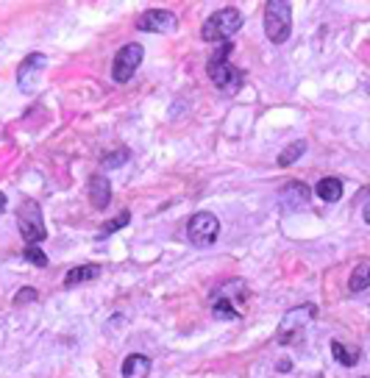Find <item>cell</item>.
Instances as JSON below:
<instances>
[{
    "mask_svg": "<svg viewBox=\"0 0 370 378\" xmlns=\"http://www.w3.org/2000/svg\"><path fill=\"white\" fill-rule=\"evenodd\" d=\"M367 287H370V259H362V262L353 267L351 278H348V289H351V292H362V289H367Z\"/></svg>",
    "mask_w": 370,
    "mask_h": 378,
    "instance_id": "15",
    "label": "cell"
},
{
    "mask_svg": "<svg viewBox=\"0 0 370 378\" xmlns=\"http://www.w3.org/2000/svg\"><path fill=\"white\" fill-rule=\"evenodd\" d=\"M128 156H131V153H128L125 147H117L114 153H109V156L103 159V167H109V170H114V167H123V164L128 161Z\"/></svg>",
    "mask_w": 370,
    "mask_h": 378,
    "instance_id": "20",
    "label": "cell"
},
{
    "mask_svg": "<svg viewBox=\"0 0 370 378\" xmlns=\"http://www.w3.org/2000/svg\"><path fill=\"white\" fill-rule=\"evenodd\" d=\"M362 217H364V223H367V226H370V201H367V204H364V209H362Z\"/></svg>",
    "mask_w": 370,
    "mask_h": 378,
    "instance_id": "23",
    "label": "cell"
},
{
    "mask_svg": "<svg viewBox=\"0 0 370 378\" xmlns=\"http://www.w3.org/2000/svg\"><path fill=\"white\" fill-rule=\"evenodd\" d=\"M100 276V267L98 264H81V267H73L67 276H64V287H76V284H84V281H95Z\"/></svg>",
    "mask_w": 370,
    "mask_h": 378,
    "instance_id": "14",
    "label": "cell"
},
{
    "mask_svg": "<svg viewBox=\"0 0 370 378\" xmlns=\"http://www.w3.org/2000/svg\"><path fill=\"white\" fill-rule=\"evenodd\" d=\"M3 212H6V195L0 192V215H3Z\"/></svg>",
    "mask_w": 370,
    "mask_h": 378,
    "instance_id": "24",
    "label": "cell"
},
{
    "mask_svg": "<svg viewBox=\"0 0 370 378\" xmlns=\"http://www.w3.org/2000/svg\"><path fill=\"white\" fill-rule=\"evenodd\" d=\"M120 372H123V378H145V375L150 372V359L142 356V353H131V356L123 361Z\"/></svg>",
    "mask_w": 370,
    "mask_h": 378,
    "instance_id": "12",
    "label": "cell"
},
{
    "mask_svg": "<svg viewBox=\"0 0 370 378\" xmlns=\"http://www.w3.org/2000/svg\"><path fill=\"white\" fill-rule=\"evenodd\" d=\"M220 237V220L212 212H198L190 217L187 223V240L195 248H209L215 245V240Z\"/></svg>",
    "mask_w": 370,
    "mask_h": 378,
    "instance_id": "5",
    "label": "cell"
},
{
    "mask_svg": "<svg viewBox=\"0 0 370 378\" xmlns=\"http://www.w3.org/2000/svg\"><path fill=\"white\" fill-rule=\"evenodd\" d=\"M23 259L31 262V264H37V267H48V256H45V251L39 245H26Z\"/></svg>",
    "mask_w": 370,
    "mask_h": 378,
    "instance_id": "19",
    "label": "cell"
},
{
    "mask_svg": "<svg viewBox=\"0 0 370 378\" xmlns=\"http://www.w3.org/2000/svg\"><path fill=\"white\" fill-rule=\"evenodd\" d=\"M17 220H20V234L26 240V245H37V242H42L48 237L45 223H42V212H39L37 201H26Z\"/></svg>",
    "mask_w": 370,
    "mask_h": 378,
    "instance_id": "7",
    "label": "cell"
},
{
    "mask_svg": "<svg viewBox=\"0 0 370 378\" xmlns=\"http://www.w3.org/2000/svg\"><path fill=\"white\" fill-rule=\"evenodd\" d=\"M315 192H317V198H320V201H326V204H337V201L342 198V181H340V178H334V175L320 178V181H317V186H315Z\"/></svg>",
    "mask_w": 370,
    "mask_h": 378,
    "instance_id": "13",
    "label": "cell"
},
{
    "mask_svg": "<svg viewBox=\"0 0 370 378\" xmlns=\"http://www.w3.org/2000/svg\"><path fill=\"white\" fill-rule=\"evenodd\" d=\"M367 95H370V84H367Z\"/></svg>",
    "mask_w": 370,
    "mask_h": 378,
    "instance_id": "25",
    "label": "cell"
},
{
    "mask_svg": "<svg viewBox=\"0 0 370 378\" xmlns=\"http://www.w3.org/2000/svg\"><path fill=\"white\" fill-rule=\"evenodd\" d=\"M45 64H48V59H45L42 53H28V56L23 59V64H20V70H17V87H20V92L34 95V92L39 89Z\"/></svg>",
    "mask_w": 370,
    "mask_h": 378,
    "instance_id": "8",
    "label": "cell"
},
{
    "mask_svg": "<svg viewBox=\"0 0 370 378\" xmlns=\"http://www.w3.org/2000/svg\"><path fill=\"white\" fill-rule=\"evenodd\" d=\"M212 312H215V317H218V320H240V312L234 309V303H231V300H229L226 295L215 300Z\"/></svg>",
    "mask_w": 370,
    "mask_h": 378,
    "instance_id": "18",
    "label": "cell"
},
{
    "mask_svg": "<svg viewBox=\"0 0 370 378\" xmlns=\"http://www.w3.org/2000/svg\"><path fill=\"white\" fill-rule=\"evenodd\" d=\"M331 353H334V359H337L340 364H345V367H353V364L359 361V350L345 348L340 339H334V342H331Z\"/></svg>",
    "mask_w": 370,
    "mask_h": 378,
    "instance_id": "17",
    "label": "cell"
},
{
    "mask_svg": "<svg viewBox=\"0 0 370 378\" xmlns=\"http://www.w3.org/2000/svg\"><path fill=\"white\" fill-rule=\"evenodd\" d=\"M136 28L145 34H173L178 28V17L167 9H150V12L139 15Z\"/></svg>",
    "mask_w": 370,
    "mask_h": 378,
    "instance_id": "9",
    "label": "cell"
},
{
    "mask_svg": "<svg viewBox=\"0 0 370 378\" xmlns=\"http://www.w3.org/2000/svg\"><path fill=\"white\" fill-rule=\"evenodd\" d=\"M240 28H243V12L234 9V6H229V9L215 12V15L204 23L201 37H204V42H220V45H223V42H229V37H234Z\"/></svg>",
    "mask_w": 370,
    "mask_h": 378,
    "instance_id": "3",
    "label": "cell"
},
{
    "mask_svg": "<svg viewBox=\"0 0 370 378\" xmlns=\"http://www.w3.org/2000/svg\"><path fill=\"white\" fill-rule=\"evenodd\" d=\"M231 51H234L231 42H223L220 51H215L212 59L206 62V73H209L212 84H215L218 89H223L226 95H234V92L243 87V73L229 62Z\"/></svg>",
    "mask_w": 370,
    "mask_h": 378,
    "instance_id": "1",
    "label": "cell"
},
{
    "mask_svg": "<svg viewBox=\"0 0 370 378\" xmlns=\"http://www.w3.org/2000/svg\"><path fill=\"white\" fill-rule=\"evenodd\" d=\"M89 201L95 209H106L112 201V181L106 175H92L89 178Z\"/></svg>",
    "mask_w": 370,
    "mask_h": 378,
    "instance_id": "11",
    "label": "cell"
},
{
    "mask_svg": "<svg viewBox=\"0 0 370 378\" xmlns=\"http://www.w3.org/2000/svg\"><path fill=\"white\" fill-rule=\"evenodd\" d=\"M31 300H37V289H34V287H26L23 292L15 295V303H17V306H20V303H31Z\"/></svg>",
    "mask_w": 370,
    "mask_h": 378,
    "instance_id": "22",
    "label": "cell"
},
{
    "mask_svg": "<svg viewBox=\"0 0 370 378\" xmlns=\"http://www.w3.org/2000/svg\"><path fill=\"white\" fill-rule=\"evenodd\" d=\"M142 56H145L142 45H136V42L123 45V48L117 51L114 62H112V78H114L117 84L131 81V78H134V73H136V67L142 64Z\"/></svg>",
    "mask_w": 370,
    "mask_h": 378,
    "instance_id": "6",
    "label": "cell"
},
{
    "mask_svg": "<svg viewBox=\"0 0 370 378\" xmlns=\"http://www.w3.org/2000/svg\"><path fill=\"white\" fill-rule=\"evenodd\" d=\"M265 34L273 45H284L292 34V6L287 0H267L265 3Z\"/></svg>",
    "mask_w": 370,
    "mask_h": 378,
    "instance_id": "2",
    "label": "cell"
},
{
    "mask_svg": "<svg viewBox=\"0 0 370 378\" xmlns=\"http://www.w3.org/2000/svg\"><path fill=\"white\" fill-rule=\"evenodd\" d=\"M317 317V306L315 303H303V306H295L292 312L284 314V320L279 323L276 328V342L279 345H292L301 339V334L306 331V325Z\"/></svg>",
    "mask_w": 370,
    "mask_h": 378,
    "instance_id": "4",
    "label": "cell"
},
{
    "mask_svg": "<svg viewBox=\"0 0 370 378\" xmlns=\"http://www.w3.org/2000/svg\"><path fill=\"white\" fill-rule=\"evenodd\" d=\"M128 220H131V212H120L112 223H106L103 226V231H100V237H106V234H114V231H120V228H125L128 226Z\"/></svg>",
    "mask_w": 370,
    "mask_h": 378,
    "instance_id": "21",
    "label": "cell"
},
{
    "mask_svg": "<svg viewBox=\"0 0 370 378\" xmlns=\"http://www.w3.org/2000/svg\"><path fill=\"white\" fill-rule=\"evenodd\" d=\"M306 153V142L303 139H298V142H292V145H287L284 150H281V156H279V167H292L301 156Z\"/></svg>",
    "mask_w": 370,
    "mask_h": 378,
    "instance_id": "16",
    "label": "cell"
},
{
    "mask_svg": "<svg viewBox=\"0 0 370 378\" xmlns=\"http://www.w3.org/2000/svg\"><path fill=\"white\" fill-rule=\"evenodd\" d=\"M309 198H312L309 186H306V183H301V181H290L287 186H281V189H279V201H281V206H284V209H290V212L303 209V206L309 204Z\"/></svg>",
    "mask_w": 370,
    "mask_h": 378,
    "instance_id": "10",
    "label": "cell"
}]
</instances>
